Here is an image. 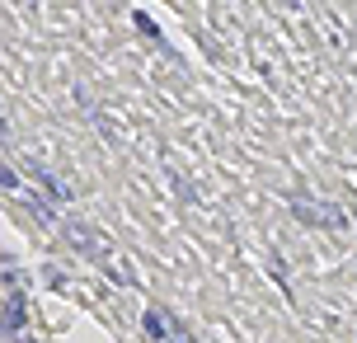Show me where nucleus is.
<instances>
[{
	"instance_id": "nucleus-3",
	"label": "nucleus",
	"mask_w": 357,
	"mask_h": 343,
	"mask_svg": "<svg viewBox=\"0 0 357 343\" xmlns=\"http://www.w3.org/2000/svg\"><path fill=\"white\" fill-rule=\"evenodd\" d=\"M0 188H19V174L10 165H0Z\"/></svg>"
},
{
	"instance_id": "nucleus-4",
	"label": "nucleus",
	"mask_w": 357,
	"mask_h": 343,
	"mask_svg": "<svg viewBox=\"0 0 357 343\" xmlns=\"http://www.w3.org/2000/svg\"><path fill=\"white\" fill-rule=\"evenodd\" d=\"M0 136H5V118H0Z\"/></svg>"
},
{
	"instance_id": "nucleus-2",
	"label": "nucleus",
	"mask_w": 357,
	"mask_h": 343,
	"mask_svg": "<svg viewBox=\"0 0 357 343\" xmlns=\"http://www.w3.org/2000/svg\"><path fill=\"white\" fill-rule=\"evenodd\" d=\"M141 324H146V334H151V339H170V329H165V315H160V311H146Z\"/></svg>"
},
{
	"instance_id": "nucleus-5",
	"label": "nucleus",
	"mask_w": 357,
	"mask_h": 343,
	"mask_svg": "<svg viewBox=\"0 0 357 343\" xmlns=\"http://www.w3.org/2000/svg\"><path fill=\"white\" fill-rule=\"evenodd\" d=\"M19 343H24V339H19Z\"/></svg>"
},
{
	"instance_id": "nucleus-1",
	"label": "nucleus",
	"mask_w": 357,
	"mask_h": 343,
	"mask_svg": "<svg viewBox=\"0 0 357 343\" xmlns=\"http://www.w3.org/2000/svg\"><path fill=\"white\" fill-rule=\"evenodd\" d=\"M292 211L306 221V226H329V231H338V226H348V216L338 207H329V202H310V198H292Z\"/></svg>"
}]
</instances>
